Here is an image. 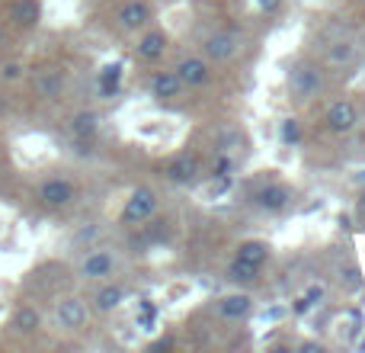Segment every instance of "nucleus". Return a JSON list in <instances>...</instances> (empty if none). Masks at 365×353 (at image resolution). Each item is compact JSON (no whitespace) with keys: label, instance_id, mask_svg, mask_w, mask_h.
<instances>
[{"label":"nucleus","instance_id":"nucleus-1","mask_svg":"<svg viewBox=\"0 0 365 353\" xmlns=\"http://www.w3.org/2000/svg\"><path fill=\"white\" fill-rule=\"evenodd\" d=\"M285 87H289V96L295 103H311L314 96L324 94V71L311 61H302L289 71L285 77Z\"/></svg>","mask_w":365,"mask_h":353},{"label":"nucleus","instance_id":"nucleus-2","mask_svg":"<svg viewBox=\"0 0 365 353\" xmlns=\"http://www.w3.org/2000/svg\"><path fill=\"white\" fill-rule=\"evenodd\" d=\"M158 206H160V199L151 187H135L128 193L125 206H122L119 222L122 225H145V222H151L158 215Z\"/></svg>","mask_w":365,"mask_h":353},{"label":"nucleus","instance_id":"nucleus-3","mask_svg":"<svg viewBox=\"0 0 365 353\" xmlns=\"http://www.w3.org/2000/svg\"><path fill=\"white\" fill-rule=\"evenodd\" d=\"M119 270V257H115L109 247H90L87 254L77 264V277L87 279V283H103V279H113Z\"/></svg>","mask_w":365,"mask_h":353},{"label":"nucleus","instance_id":"nucleus-4","mask_svg":"<svg viewBox=\"0 0 365 353\" xmlns=\"http://www.w3.org/2000/svg\"><path fill=\"white\" fill-rule=\"evenodd\" d=\"M87 322H90L87 299H81V296L58 299V305H55V324H58V331H64V334H74V331L87 328Z\"/></svg>","mask_w":365,"mask_h":353},{"label":"nucleus","instance_id":"nucleus-5","mask_svg":"<svg viewBox=\"0 0 365 353\" xmlns=\"http://www.w3.org/2000/svg\"><path fill=\"white\" fill-rule=\"evenodd\" d=\"M36 196L45 209H68L77 199V183L68 176H48V180L38 183Z\"/></svg>","mask_w":365,"mask_h":353},{"label":"nucleus","instance_id":"nucleus-6","mask_svg":"<svg viewBox=\"0 0 365 353\" xmlns=\"http://www.w3.org/2000/svg\"><path fill=\"white\" fill-rule=\"evenodd\" d=\"M177 77L182 81L186 90H195V87H205L212 81V61L205 55H182L177 64H173Z\"/></svg>","mask_w":365,"mask_h":353},{"label":"nucleus","instance_id":"nucleus-7","mask_svg":"<svg viewBox=\"0 0 365 353\" xmlns=\"http://www.w3.org/2000/svg\"><path fill=\"white\" fill-rule=\"evenodd\" d=\"M170 49V36L158 26H148V29L138 32V42H135V58L145 64H154L164 58V51Z\"/></svg>","mask_w":365,"mask_h":353},{"label":"nucleus","instance_id":"nucleus-8","mask_svg":"<svg viewBox=\"0 0 365 353\" xmlns=\"http://www.w3.org/2000/svg\"><path fill=\"white\" fill-rule=\"evenodd\" d=\"M154 19V10L148 0H125V4L115 10V26H119L122 32H141L148 29Z\"/></svg>","mask_w":365,"mask_h":353},{"label":"nucleus","instance_id":"nucleus-9","mask_svg":"<svg viewBox=\"0 0 365 353\" xmlns=\"http://www.w3.org/2000/svg\"><path fill=\"white\" fill-rule=\"evenodd\" d=\"M237 49H240V39L234 36V32H208V36L202 39V55L212 64L231 61V58L237 55Z\"/></svg>","mask_w":365,"mask_h":353},{"label":"nucleus","instance_id":"nucleus-10","mask_svg":"<svg viewBox=\"0 0 365 353\" xmlns=\"http://www.w3.org/2000/svg\"><path fill=\"white\" fill-rule=\"evenodd\" d=\"M128 299V289L122 283H113V279H103L100 286H96L93 299H90V309L96 312V315H113V312H119L122 305H125Z\"/></svg>","mask_w":365,"mask_h":353},{"label":"nucleus","instance_id":"nucleus-11","mask_svg":"<svg viewBox=\"0 0 365 353\" xmlns=\"http://www.w3.org/2000/svg\"><path fill=\"white\" fill-rule=\"evenodd\" d=\"M64 90H68V77L58 68H42L32 77V94H36L38 100H61Z\"/></svg>","mask_w":365,"mask_h":353},{"label":"nucleus","instance_id":"nucleus-12","mask_svg":"<svg viewBox=\"0 0 365 353\" xmlns=\"http://www.w3.org/2000/svg\"><path fill=\"white\" fill-rule=\"evenodd\" d=\"M359 126V106L353 100H336L327 109V129L334 135H349Z\"/></svg>","mask_w":365,"mask_h":353},{"label":"nucleus","instance_id":"nucleus-13","mask_svg":"<svg viewBox=\"0 0 365 353\" xmlns=\"http://www.w3.org/2000/svg\"><path fill=\"white\" fill-rule=\"evenodd\" d=\"M6 331H10L13 337H36L38 331H42V312L36 309V305H19L16 312L10 315V322H6Z\"/></svg>","mask_w":365,"mask_h":353},{"label":"nucleus","instance_id":"nucleus-14","mask_svg":"<svg viewBox=\"0 0 365 353\" xmlns=\"http://www.w3.org/2000/svg\"><path fill=\"white\" fill-rule=\"evenodd\" d=\"M253 202H257L263 212L279 215V212H285V209H289L292 189L285 187V183H266V187H259L257 193H253Z\"/></svg>","mask_w":365,"mask_h":353},{"label":"nucleus","instance_id":"nucleus-15","mask_svg":"<svg viewBox=\"0 0 365 353\" xmlns=\"http://www.w3.org/2000/svg\"><path fill=\"white\" fill-rule=\"evenodd\" d=\"M215 312L225 322H247L253 315V299L247 292H227V296H221L215 302Z\"/></svg>","mask_w":365,"mask_h":353},{"label":"nucleus","instance_id":"nucleus-16","mask_svg":"<svg viewBox=\"0 0 365 353\" xmlns=\"http://www.w3.org/2000/svg\"><path fill=\"white\" fill-rule=\"evenodd\" d=\"M182 81L177 77V71H158V74L148 81V94L154 96L158 103H170V100H177V96H182Z\"/></svg>","mask_w":365,"mask_h":353},{"label":"nucleus","instance_id":"nucleus-17","mask_svg":"<svg viewBox=\"0 0 365 353\" xmlns=\"http://www.w3.org/2000/svg\"><path fill=\"white\" fill-rule=\"evenodd\" d=\"M164 176L170 183H177V187H189V183L199 176V161H195L192 154H177V158L164 167Z\"/></svg>","mask_w":365,"mask_h":353},{"label":"nucleus","instance_id":"nucleus-18","mask_svg":"<svg viewBox=\"0 0 365 353\" xmlns=\"http://www.w3.org/2000/svg\"><path fill=\"white\" fill-rule=\"evenodd\" d=\"M71 135L77 141H93L100 135V113L93 109H81V113L71 116Z\"/></svg>","mask_w":365,"mask_h":353},{"label":"nucleus","instance_id":"nucleus-19","mask_svg":"<svg viewBox=\"0 0 365 353\" xmlns=\"http://www.w3.org/2000/svg\"><path fill=\"white\" fill-rule=\"evenodd\" d=\"M10 19L16 29H32L42 19V6H38V0H16L10 10Z\"/></svg>","mask_w":365,"mask_h":353},{"label":"nucleus","instance_id":"nucleus-20","mask_svg":"<svg viewBox=\"0 0 365 353\" xmlns=\"http://www.w3.org/2000/svg\"><path fill=\"white\" fill-rule=\"evenodd\" d=\"M259 270H263L259 264H250V260H244V257H234L231 264H227V279H231L234 286H253L259 279Z\"/></svg>","mask_w":365,"mask_h":353},{"label":"nucleus","instance_id":"nucleus-21","mask_svg":"<svg viewBox=\"0 0 365 353\" xmlns=\"http://www.w3.org/2000/svg\"><path fill=\"white\" fill-rule=\"evenodd\" d=\"M269 254H272V247L266 244V241L247 238V241H240V244H237V254H234V257H244V260H250V264H259V267H263L266 260H269Z\"/></svg>","mask_w":365,"mask_h":353},{"label":"nucleus","instance_id":"nucleus-22","mask_svg":"<svg viewBox=\"0 0 365 353\" xmlns=\"http://www.w3.org/2000/svg\"><path fill=\"white\" fill-rule=\"evenodd\" d=\"M119 84H122V64H119V61H113V64H106V68H100L96 87H100V94L106 96V100H113V96L119 94Z\"/></svg>","mask_w":365,"mask_h":353},{"label":"nucleus","instance_id":"nucleus-23","mask_svg":"<svg viewBox=\"0 0 365 353\" xmlns=\"http://www.w3.org/2000/svg\"><path fill=\"white\" fill-rule=\"evenodd\" d=\"M304 139V126L298 116H285L282 122H279V141H282V148H298Z\"/></svg>","mask_w":365,"mask_h":353},{"label":"nucleus","instance_id":"nucleus-24","mask_svg":"<svg viewBox=\"0 0 365 353\" xmlns=\"http://www.w3.org/2000/svg\"><path fill=\"white\" fill-rule=\"evenodd\" d=\"M327 61L334 64V68H346V64L356 61V45L353 42H334L327 51Z\"/></svg>","mask_w":365,"mask_h":353},{"label":"nucleus","instance_id":"nucleus-25","mask_svg":"<svg viewBox=\"0 0 365 353\" xmlns=\"http://www.w3.org/2000/svg\"><path fill=\"white\" fill-rule=\"evenodd\" d=\"M23 74H26L23 61H6V64H0V81H6V84L23 81Z\"/></svg>","mask_w":365,"mask_h":353},{"label":"nucleus","instance_id":"nucleus-26","mask_svg":"<svg viewBox=\"0 0 365 353\" xmlns=\"http://www.w3.org/2000/svg\"><path fill=\"white\" fill-rule=\"evenodd\" d=\"M311 309H314V302H311L308 296H298V299H295V305H292V312H295V315H308Z\"/></svg>","mask_w":365,"mask_h":353},{"label":"nucleus","instance_id":"nucleus-27","mask_svg":"<svg viewBox=\"0 0 365 353\" xmlns=\"http://www.w3.org/2000/svg\"><path fill=\"white\" fill-rule=\"evenodd\" d=\"M343 277H346V286H349V289H359V286H362V279H359V270H356V267H349V270L346 273H343Z\"/></svg>","mask_w":365,"mask_h":353},{"label":"nucleus","instance_id":"nucleus-28","mask_svg":"<svg viewBox=\"0 0 365 353\" xmlns=\"http://www.w3.org/2000/svg\"><path fill=\"white\" fill-rule=\"evenodd\" d=\"M257 4V10H263V13H276L279 6H282V0H253Z\"/></svg>","mask_w":365,"mask_h":353},{"label":"nucleus","instance_id":"nucleus-29","mask_svg":"<svg viewBox=\"0 0 365 353\" xmlns=\"http://www.w3.org/2000/svg\"><path fill=\"white\" fill-rule=\"evenodd\" d=\"M227 167H231V158H227V154H221L218 164L212 167V174H215V176H221V174H227Z\"/></svg>","mask_w":365,"mask_h":353},{"label":"nucleus","instance_id":"nucleus-30","mask_svg":"<svg viewBox=\"0 0 365 353\" xmlns=\"http://www.w3.org/2000/svg\"><path fill=\"white\" fill-rule=\"evenodd\" d=\"M304 296H308L314 305H321V302H324V286H311V289L304 292Z\"/></svg>","mask_w":365,"mask_h":353},{"label":"nucleus","instance_id":"nucleus-31","mask_svg":"<svg viewBox=\"0 0 365 353\" xmlns=\"http://www.w3.org/2000/svg\"><path fill=\"white\" fill-rule=\"evenodd\" d=\"M298 350H304V353H321L324 344H317V341H302V344H298Z\"/></svg>","mask_w":365,"mask_h":353},{"label":"nucleus","instance_id":"nucleus-32","mask_svg":"<svg viewBox=\"0 0 365 353\" xmlns=\"http://www.w3.org/2000/svg\"><path fill=\"white\" fill-rule=\"evenodd\" d=\"M356 212H359V222L365 225V193L359 196V206H356Z\"/></svg>","mask_w":365,"mask_h":353},{"label":"nucleus","instance_id":"nucleus-33","mask_svg":"<svg viewBox=\"0 0 365 353\" xmlns=\"http://www.w3.org/2000/svg\"><path fill=\"white\" fill-rule=\"evenodd\" d=\"M151 347H173V341H170V337H160V341H154Z\"/></svg>","mask_w":365,"mask_h":353},{"label":"nucleus","instance_id":"nucleus-34","mask_svg":"<svg viewBox=\"0 0 365 353\" xmlns=\"http://www.w3.org/2000/svg\"><path fill=\"white\" fill-rule=\"evenodd\" d=\"M356 183H359V187H365V171H359V176H356Z\"/></svg>","mask_w":365,"mask_h":353},{"label":"nucleus","instance_id":"nucleus-35","mask_svg":"<svg viewBox=\"0 0 365 353\" xmlns=\"http://www.w3.org/2000/svg\"><path fill=\"white\" fill-rule=\"evenodd\" d=\"M356 347H359V350H365V337H362V341H359V344H356Z\"/></svg>","mask_w":365,"mask_h":353}]
</instances>
